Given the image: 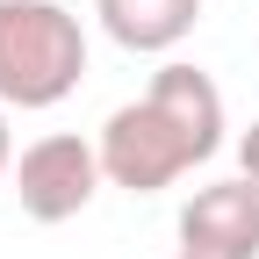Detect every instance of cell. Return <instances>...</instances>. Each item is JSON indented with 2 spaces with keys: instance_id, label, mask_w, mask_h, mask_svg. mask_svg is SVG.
Returning a JSON list of instances; mask_svg holds the SVG:
<instances>
[{
  "instance_id": "cell-1",
  "label": "cell",
  "mask_w": 259,
  "mask_h": 259,
  "mask_svg": "<svg viewBox=\"0 0 259 259\" xmlns=\"http://www.w3.org/2000/svg\"><path fill=\"white\" fill-rule=\"evenodd\" d=\"M94 144H101L108 187L158 194V187H173L180 173L209 166V158L223 151V87L202 72V65L166 58L137 101H122L101 122Z\"/></svg>"
},
{
  "instance_id": "cell-2",
  "label": "cell",
  "mask_w": 259,
  "mask_h": 259,
  "mask_svg": "<svg viewBox=\"0 0 259 259\" xmlns=\"http://www.w3.org/2000/svg\"><path fill=\"white\" fill-rule=\"evenodd\" d=\"M87 79V29L58 0H0V101L58 108Z\"/></svg>"
},
{
  "instance_id": "cell-3",
  "label": "cell",
  "mask_w": 259,
  "mask_h": 259,
  "mask_svg": "<svg viewBox=\"0 0 259 259\" xmlns=\"http://www.w3.org/2000/svg\"><path fill=\"white\" fill-rule=\"evenodd\" d=\"M8 180H15V202H22L29 223H72L94 194H101L108 173H101V144L72 137V130H51V137L22 144Z\"/></svg>"
},
{
  "instance_id": "cell-4",
  "label": "cell",
  "mask_w": 259,
  "mask_h": 259,
  "mask_svg": "<svg viewBox=\"0 0 259 259\" xmlns=\"http://www.w3.org/2000/svg\"><path fill=\"white\" fill-rule=\"evenodd\" d=\"M180 252L187 259H259V187L245 173L194 187V202L180 209Z\"/></svg>"
},
{
  "instance_id": "cell-5",
  "label": "cell",
  "mask_w": 259,
  "mask_h": 259,
  "mask_svg": "<svg viewBox=\"0 0 259 259\" xmlns=\"http://www.w3.org/2000/svg\"><path fill=\"white\" fill-rule=\"evenodd\" d=\"M94 15L101 29L137 51V58H166L194 36V22H202V0H94Z\"/></svg>"
},
{
  "instance_id": "cell-6",
  "label": "cell",
  "mask_w": 259,
  "mask_h": 259,
  "mask_svg": "<svg viewBox=\"0 0 259 259\" xmlns=\"http://www.w3.org/2000/svg\"><path fill=\"white\" fill-rule=\"evenodd\" d=\"M238 173H245V180L259 187V122L245 130V137H238Z\"/></svg>"
},
{
  "instance_id": "cell-7",
  "label": "cell",
  "mask_w": 259,
  "mask_h": 259,
  "mask_svg": "<svg viewBox=\"0 0 259 259\" xmlns=\"http://www.w3.org/2000/svg\"><path fill=\"white\" fill-rule=\"evenodd\" d=\"M8 115H15V108H8V101H0V180H8V173H15V130H8Z\"/></svg>"
},
{
  "instance_id": "cell-8",
  "label": "cell",
  "mask_w": 259,
  "mask_h": 259,
  "mask_svg": "<svg viewBox=\"0 0 259 259\" xmlns=\"http://www.w3.org/2000/svg\"><path fill=\"white\" fill-rule=\"evenodd\" d=\"M173 259H187V252H173Z\"/></svg>"
}]
</instances>
